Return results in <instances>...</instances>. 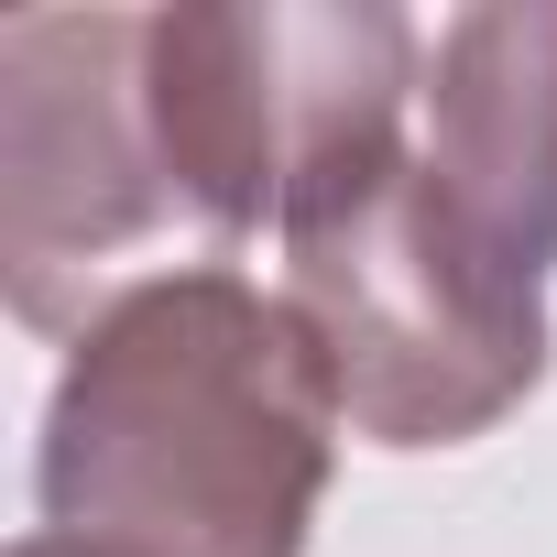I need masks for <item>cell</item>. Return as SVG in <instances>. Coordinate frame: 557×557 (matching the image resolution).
<instances>
[{
    "instance_id": "obj_1",
    "label": "cell",
    "mask_w": 557,
    "mask_h": 557,
    "mask_svg": "<svg viewBox=\"0 0 557 557\" xmlns=\"http://www.w3.org/2000/svg\"><path fill=\"white\" fill-rule=\"evenodd\" d=\"M339 405L285 296L175 262L110 296L55 372L34 503L99 557H307Z\"/></svg>"
},
{
    "instance_id": "obj_2",
    "label": "cell",
    "mask_w": 557,
    "mask_h": 557,
    "mask_svg": "<svg viewBox=\"0 0 557 557\" xmlns=\"http://www.w3.org/2000/svg\"><path fill=\"white\" fill-rule=\"evenodd\" d=\"M143 99L197 240H285L416 153L405 99H426V34L383 0H175L143 34Z\"/></svg>"
},
{
    "instance_id": "obj_3",
    "label": "cell",
    "mask_w": 557,
    "mask_h": 557,
    "mask_svg": "<svg viewBox=\"0 0 557 557\" xmlns=\"http://www.w3.org/2000/svg\"><path fill=\"white\" fill-rule=\"evenodd\" d=\"M285 307L339 426L372 448H470L546 383V285L470 240L426 153H394L285 230Z\"/></svg>"
},
{
    "instance_id": "obj_4",
    "label": "cell",
    "mask_w": 557,
    "mask_h": 557,
    "mask_svg": "<svg viewBox=\"0 0 557 557\" xmlns=\"http://www.w3.org/2000/svg\"><path fill=\"white\" fill-rule=\"evenodd\" d=\"M153 12H12L0 23V285L45 339L153 285L143 251L197 240L143 99Z\"/></svg>"
},
{
    "instance_id": "obj_5",
    "label": "cell",
    "mask_w": 557,
    "mask_h": 557,
    "mask_svg": "<svg viewBox=\"0 0 557 557\" xmlns=\"http://www.w3.org/2000/svg\"><path fill=\"white\" fill-rule=\"evenodd\" d=\"M426 175L524 285L557 273V0H481L426 45Z\"/></svg>"
},
{
    "instance_id": "obj_6",
    "label": "cell",
    "mask_w": 557,
    "mask_h": 557,
    "mask_svg": "<svg viewBox=\"0 0 557 557\" xmlns=\"http://www.w3.org/2000/svg\"><path fill=\"white\" fill-rule=\"evenodd\" d=\"M12 557H99V546H77V535H55V524H34V535H12Z\"/></svg>"
}]
</instances>
